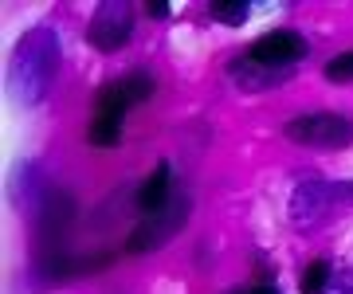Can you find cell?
Listing matches in <instances>:
<instances>
[{
	"label": "cell",
	"instance_id": "cell-1",
	"mask_svg": "<svg viewBox=\"0 0 353 294\" xmlns=\"http://www.w3.org/2000/svg\"><path fill=\"white\" fill-rule=\"evenodd\" d=\"M59 63H63V48H59V36L51 28L24 32V36L16 39L12 59H8V94L20 106L43 103L48 90L55 87Z\"/></svg>",
	"mask_w": 353,
	"mask_h": 294
},
{
	"label": "cell",
	"instance_id": "cell-2",
	"mask_svg": "<svg viewBox=\"0 0 353 294\" xmlns=\"http://www.w3.org/2000/svg\"><path fill=\"white\" fill-rule=\"evenodd\" d=\"M150 90H153V78L145 75V71L118 78V83H106V87H102V94L94 98L90 145H99V149L114 145V141H118V134H122V118H126V110L134 103H141V98H150Z\"/></svg>",
	"mask_w": 353,
	"mask_h": 294
},
{
	"label": "cell",
	"instance_id": "cell-3",
	"mask_svg": "<svg viewBox=\"0 0 353 294\" xmlns=\"http://www.w3.org/2000/svg\"><path fill=\"white\" fill-rule=\"evenodd\" d=\"M353 208V180H326V177H310L303 180L294 196H290V220L299 228H310L322 216H330L334 208Z\"/></svg>",
	"mask_w": 353,
	"mask_h": 294
},
{
	"label": "cell",
	"instance_id": "cell-4",
	"mask_svg": "<svg viewBox=\"0 0 353 294\" xmlns=\"http://www.w3.org/2000/svg\"><path fill=\"white\" fill-rule=\"evenodd\" d=\"M287 138L314 149H345L353 141V118L338 110H310L287 122Z\"/></svg>",
	"mask_w": 353,
	"mask_h": 294
},
{
	"label": "cell",
	"instance_id": "cell-5",
	"mask_svg": "<svg viewBox=\"0 0 353 294\" xmlns=\"http://www.w3.org/2000/svg\"><path fill=\"white\" fill-rule=\"evenodd\" d=\"M134 36V12H130V4L122 0H106L94 8L87 24V43L90 48H99V52H122Z\"/></svg>",
	"mask_w": 353,
	"mask_h": 294
},
{
	"label": "cell",
	"instance_id": "cell-6",
	"mask_svg": "<svg viewBox=\"0 0 353 294\" xmlns=\"http://www.w3.org/2000/svg\"><path fill=\"white\" fill-rule=\"evenodd\" d=\"M243 55H248V59H255V63H267V67H283V71H290L294 63H303V59H306V39L299 36V32L279 28V32H267V36H259Z\"/></svg>",
	"mask_w": 353,
	"mask_h": 294
},
{
	"label": "cell",
	"instance_id": "cell-7",
	"mask_svg": "<svg viewBox=\"0 0 353 294\" xmlns=\"http://www.w3.org/2000/svg\"><path fill=\"white\" fill-rule=\"evenodd\" d=\"M185 208H189V200H185V196H176V200L165 208V212H157V216H145V220H141V228L130 235V251H150V247L165 243L176 228H181V224H185Z\"/></svg>",
	"mask_w": 353,
	"mask_h": 294
},
{
	"label": "cell",
	"instance_id": "cell-8",
	"mask_svg": "<svg viewBox=\"0 0 353 294\" xmlns=\"http://www.w3.org/2000/svg\"><path fill=\"white\" fill-rule=\"evenodd\" d=\"M228 75H232V83H236V87H243V90H271V87H283V78H287L290 71L255 63V59L240 55V59H232V63H228Z\"/></svg>",
	"mask_w": 353,
	"mask_h": 294
},
{
	"label": "cell",
	"instance_id": "cell-9",
	"mask_svg": "<svg viewBox=\"0 0 353 294\" xmlns=\"http://www.w3.org/2000/svg\"><path fill=\"white\" fill-rule=\"evenodd\" d=\"M173 200H176V196H173V173H169V165L161 161V165L150 173V180L141 185L138 208H141V216H157V212H165Z\"/></svg>",
	"mask_w": 353,
	"mask_h": 294
},
{
	"label": "cell",
	"instance_id": "cell-10",
	"mask_svg": "<svg viewBox=\"0 0 353 294\" xmlns=\"http://www.w3.org/2000/svg\"><path fill=\"white\" fill-rule=\"evenodd\" d=\"M208 16H212L216 24H228V28H240L248 16H252V4L248 0H216V4H208Z\"/></svg>",
	"mask_w": 353,
	"mask_h": 294
},
{
	"label": "cell",
	"instance_id": "cell-11",
	"mask_svg": "<svg viewBox=\"0 0 353 294\" xmlns=\"http://www.w3.org/2000/svg\"><path fill=\"white\" fill-rule=\"evenodd\" d=\"M330 279H334V271H330L326 259H310L299 286H303V294H326L330 291Z\"/></svg>",
	"mask_w": 353,
	"mask_h": 294
},
{
	"label": "cell",
	"instance_id": "cell-12",
	"mask_svg": "<svg viewBox=\"0 0 353 294\" xmlns=\"http://www.w3.org/2000/svg\"><path fill=\"white\" fill-rule=\"evenodd\" d=\"M326 78L330 83H353V52H341L326 63Z\"/></svg>",
	"mask_w": 353,
	"mask_h": 294
},
{
	"label": "cell",
	"instance_id": "cell-13",
	"mask_svg": "<svg viewBox=\"0 0 353 294\" xmlns=\"http://www.w3.org/2000/svg\"><path fill=\"white\" fill-rule=\"evenodd\" d=\"M326 294H353V267L334 271V279H330V291Z\"/></svg>",
	"mask_w": 353,
	"mask_h": 294
},
{
	"label": "cell",
	"instance_id": "cell-14",
	"mask_svg": "<svg viewBox=\"0 0 353 294\" xmlns=\"http://www.w3.org/2000/svg\"><path fill=\"white\" fill-rule=\"evenodd\" d=\"M145 12H150V16H161V20H165L173 8H169V4H145Z\"/></svg>",
	"mask_w": 353,
	"mask_h": 294
},
{
	"label": "cell",
	"instance_id": "cell-15",
	"mask_svg": "<svg viewBox=\"0 0 353 294\" xmlns=\"http://www.w3.org/2000/svg\"><path fill=\"white\" fill-rule=\"evenodd\" d=\"M240 294H279L275 286H252V291H240Z\"/></svg>",
	"mask_w": 353,
	"mask_h": 294
}]
</instances>
